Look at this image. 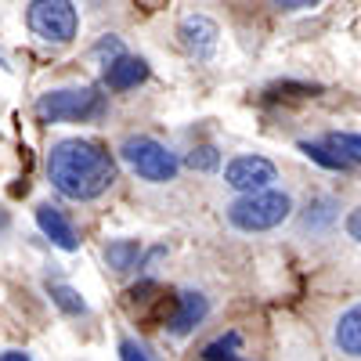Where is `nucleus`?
I'll use <instances>...</instances> for the list:
<instances>
[{
  "label": "nucleus",
  "instance_id": "nucleus-1",
  "mask_svg": "<svg viewBox=\"0 0 361 361\" xmlns=\"http://www.w3.org/2000/svg\"><path fill=\"white\" fill-rule=\"evenodd\" d=\"M47 180L69 202H94L116 185V159L98 141L62 137L47 152Z\"/></svg>",
  "mask_w": 361,
  "mask_h": 361
},
{
  "label": "nucleus",
  "instance_id": "nucleus-7",
  "mask_svg": "<svg viewBox=\"0 0 361 361\" xmlns=\"http://www.w3.org/2000/svg\"><path fill=\"white\" fill-rule=\"evenodd\" d=\"M177 37H180V47H185L195 62H209L214 51H217L221 29H217L214 18H206V15H188V18H180Z\"/></svg>",
  "mask_w": 361,
  "mask_h": 361
},
{
  "label": "nucleus",
  "instance_id": "nucleus-16",
  "mask_svg": "<svg viewBox=\"0 0 361 361\" xmlns=\"http://www.w3.org/2000/svg\"><path fill=\"white\" fill-rule=\"evenodd\" d=\"M300 152H304L311 163L325 166V170H350V166H347V163H343L325 141H300Z\"/></svg>",
  "mask_w": 361,
  "mask_h": 361
},
{
  "label": "nucleus",
  "instance_id": "nucleus-19",
  "mask_svg": "<svg viewBox=\"0 0 361 361\" xmlns=\"http://www.w3.org/2000/svg\"><path fill=\"white\" fill-rule=\"evenodd\" d=\"M94 54L102 58V66H109V62H116L119 54H127V51H123V44H119V37H112V33H109V37H102V40H98Z\"/></svg>",
  "mask_w": 361,
  "mask_h": 361
},
{
  "label": "nucleus",
  "instance_id": "nucleus-24",
  "mask_svg": "<svg viewBox=\"0 0 361 361\" xmlns=\"http://www.w3.org/2000/svg\"><path fill=\"white\" fill-rule=\"evenodd\" d=\"M0 361H33V357H29L25 350H4V354H0Z\"/></svg>",
  "mask_w": 361,
  "mask_h": 361
},
{
  "label": "nucleus",
  "instance_id": "nucleus-13",
  "mask_svg": "<svg viewBox=\"0 0 361 361\" xmlns=\"http://www.w3.org/2000/svg\"><path fill=\"white\" fill-rule=\"evenodd\" d=\"M333 152L347 163V166H361V134H350V130H336V134H325L322 137Z\"/></svg>",
  "mask_w": 361,
  "mask_h": 361
},
{
  "label": "nucleus",
  "instance_id": "nucleus-5",
  "mask_svg": "<svg viewBox=\"0 0 361 361\" xmlns=\"http://www.w3.org/2000/svg\"><path fill=\"white\" fill-rule=\"evenodd\" d=\"M25 22L33 29V37H40L44 44H54V47L73 44L80 33V15L73 8V0H29Z\"/></svg>",
  "mask_w": 361,
  "mask_h": 361
},
{
  "label": "nucleus",
  "instance_id": "nucleus-9",
  "mask_svg": "<svg viewBox=\"0 0 361 361\" xmlns=\"http://www.w3.org/2000/svg\"><path fill=\"white\" fill-rule=\"evenodd\" d=\"M37 228L44 231V238H51L58 250H66V253H76L80 250V235H76L73 221L58 206H51V202L37 206Z\"/></svg>",
  "mask_w": 361,
  "mask_h": 361
},
{
  "label": "nucleus",
  "instance_id": "nucleus-6",
  "mask_svg": "<svg viewBox=\"0 0 361 361\" xmlns=\"http://www.w3.org/2000/svg\"><path fill=\"white\" fill-rule=\"evenodd\" d=\"M275 180H279V170H275V163L264 159V156H235L224 166V185L235 188L238 195L267 192V188H275Z\"/></svg>",
  "mask_w": 361,
  "mask_h": 361
},
{
  "label": "nucleus",
  "instance_id": "nucleus-11",
  "mask_svg": "<svg viewBox=\"0 0 361 361\" xmlns=\"http://www.w3.org/2000/svg\"><path fill=\"white\" fill-rule=\"evenodd\" d=\"M333 347L343 357H361V300L350 304L347 311H340L336 325H333Z\"/></svg>",
  "mask_w": 361,
  "mask_h": 361
},
{
  "label": "nucleus",
  "instance_id": "nucleus-15",
  "mask_svg": "<svg viewBox=\"0 0 361 361\" xmlns=\"http://www.w3.org/2000/svg\"><path fill=\"white\" fill-rule=\"evenodd\" d=\"M47 293H51V300L58 307H62L66 314H73V318H80V314H87V300L73 289V286H62V282H51L47 286Z\"/></svg>",
  "mask_w": 361,
  "mask_h": 361
},
{
  "label": "nucleus",
  "instance_id": "nucleus-10",
  "mask_svg": "<svg viewBox=\"0 0 361 361\" xmlns=\"http://www.w3.org/2000/svg\"><path fill=\"white\" fill-rule=\"evenodd\" d=\"M148 80V62L145 58H134V54H119L116 62H109L105 66V87L109 90H134V87H141Z\"/></svg>",
  "mask_w": 361,
  "mask_h": 361
},
{
  "label": "nucleus",
  "instance_id": "nucleus-17",
  "mask_svg": "<svg viewBox=\"0 0 361 361\" xmlns=\"http://www.w3.org/2000/svg\"><path fill=\"white\" fill-rule=\"evenodd\" d=\"M333 221H336V202L333 199H318L314 206H307V214H304V228L307 231H325Z\"/></svg>",
  "mask_w": 361,
  "mask_h": 361
},
{
  "label": "nucleus",
  "instance_id": "nucleus-14",
  "mask_svg": "<svg viewBox=\"0 0 361 361\" xmlns=\"http://www.w3.org/2000/svg\"><path fill=\"white\" fill-rule=\"evenodd\" d=\"M238 350H243V333L228 329V333H221L217 340H209L202 347V361H231L238 357Z\"/></svg>",
  "mask_w": 361,
  "mask_h": 361
},
{
  "label": "nucleus",
  "instance_id": "nucleus-2",
  "mask_svg": "<svg viewBox=\"0 0 361 361\" xmlns=\"http://www.w3.org/2000/svg\"><path fill=\"white\" fill-rule=\"evenodd\" d=\"M289 214H293V199L279 188H267V192H257V195H238L228 206V224L235 231L257 235V231H271V228L286 224Z\"/></svg>",
  "mask_w": 361,
  "mask_h": 361
},
{
  "label": "nucleus",
  "instance_id": "nucleus-12",
  "mask_svg": "<svg viewBox=\"0 0 361 361\" xmlns=\"http://www.w3.org/2000/svg\"><path fill=\"white\" fill-rule=\"evenodd\" d=\"M105 264L112 271H130L141 264V243L137 238H116V243L105 246Z\"/></svg>",
  "mask_w": 361,
  "mask_h": 361
},
{
  "label": "nucleus",
  "instance_id": "nucleus-25",
  "mask_svg": "<svg viewBox=\"0 0 361 361\" xmlns=\"http://www.w3.org/2000/svg\"><path fill=\"white\" fill-rule=\"evenodd\" d=\"M231 361H246V357H231Z\"/></svg>",
  "mask_w": 361,
  "mask_h": 361
},
{
  "label": "nucleus",
  "instance_id": "nucleus-8",
  "mask_svg": "<svg viewBox=\"0 0 361 361\" xmlns=\"http://www.w3.org/2000/svg\"><path fill=\"white\" fill-rule=\"evenodd\" d=\"M206 314H209V300H206L202 293H195V289H180V293L173 296V311H170V318H166L170 336H188V333H195V329L206 322Z\"/></svg>",
  "mask_w": 361,
  "mask_h": 361
},
{
  "label": "nucleus",
  "instance_id": "nucleus-22",
  "mask_svg": "<svg viewBox=\"0 0 361 361\" xmlns=\"http://www.w3.org/2000/svg\"><path fill=\"white\" fill-rule=\"evenodd\" d=\"M343 228H347V235L354 238V243H361V206H357V209H350V214H347Z\"/></svg>",
  "mask_w": 361,
  "mask_h": 361
},
{
  "label": "nucleus",
  "instance_id": "nucleus-23",
  "mask_svg": "<svg viewBox=\"0 0 361 361\" xmlns=\"http://www.w3.org/2000/svg\"><path fill=\"white\" fill-rule=\"evenodd\" d=\"M134 4L141 11H159V8H166V0H134Z\"/></svg>",
  "mask_w": 361,
  "mask_h": 361
},
{
  "label": "nucleus",
  "instance_id": "nucleus-3",
  "mask_svg": "<svg viewBox=\"0 0 361 361\" xmlns=\"http://www.w3.org/2000/svg\"><path fill=\"white\" fill-rule=\"evenodd\" d=\"M37 116L44 123H90L105 116V94L98 87H58L40 94Z\"/></svg>",
  "mask_w": 361,
  "mask_h": 361
},
{
  "label": "nucleus",
  "instance_id": "nucleus-21",
  "mask_svg": "<svg viewBox=\"0 0 361 361\" xmlns=\"http://www.w3.org/2000/svg\"><path fill=\"white\" fill-rule=\"evenodd\" d=\"M314 4H322V0H271V8H279V11H304Z\"/></svg>",
  "mask_w": 361,
  "mask_h": 361
},
{
  "label": "nucleus",
  "instance_id": "nucleus-4",
  "mask_svg": "<svg viewBox=\"0 0 361 361\" xmlns=\"http://www.w3.org/2000/svg\"><path fill=\"white\" fill-rule=\"evenodd\" d=\"M119 156L123 163L148 185H170L180 173V159L170 152V148L148 134H130L123 145H119Z\"/></svg>",
  "mask_w": 361,
  "mask_h": 361
},
{
  "label": "nucleus",
  "instance_id": "nucleus-20",
  "mask_svg": "<svg viewBox=\"0 0 361 361\" xmlns=\"http://www.w3.org/2000/svg\"><path fill=\"white\" fill-rule=\"evenodd\" d=\"M119 361H152V354L137 340H119Z\"/></svg>",
  "mask_w": 361,
  "mask_h": 361
},
{
  "label": "nucleus",
  "instance_id": "nucleus-18",
  "mask_svg": "<svg viewBox=\"0 0 361 361\" xmlns=\"http://www.w3.org/2000/svg\"><path fill=\"white\" fill-rule=\"evenodd\" d=\"M192 170H199V173H209V170H217L221 166V152L214 145H199V148H192L188 152V159H185Z\"/></svg>",
  "mask_w": 361,
  "mask_h": 361
}]
</instances>
